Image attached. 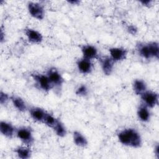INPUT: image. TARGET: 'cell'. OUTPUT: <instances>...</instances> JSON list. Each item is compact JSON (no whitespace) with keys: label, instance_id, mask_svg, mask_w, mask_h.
I'll list each match as a JSON object with an SVG mask.
<instances>
[{"label":"cell","instance_id":"obj_1","mask_svg":"<svg viewBox=\"0 0 159 159\" xmlns=\"http://www.w3.org/2000/svg\"><path fill=\"white\" fill-rule=\"evenodd\" d=\"M118 139L123 145L134 148H138L142 144L139 134L133 129H127L120 132L118 134Z\"/></svg>","mask_w":159,"mask_h":159},{"label":"cell","instance_id":"obj_2","mask_svg":"<svg viewBox=\"0 0 159 159\" xmlns=\"http://www.w3.org/2000/svg\"><path fill=\"white\" fill-rule=\"evenodd\" d=\"M138 51L140 55L146 59L153 57L158 58L159 56L158 43L152 42L148 44H140L138 47Z\"/></svg>","mask_w":159,"mask_h":159},{"label":"cell","instance_id":"obj_3","mask_svg":"<svg viewBox=\"0 0 159 159\" xmlns=\"http://www.w3.org/2000/svg\"><path fill=\"white\" fill-rule=\"evenodd\" d=\"M28 10L30 14L33 17L39 20L43 19L45 14L44 9L39 3L30 2L28 4Z\"/></svg>","mask_w":159,"mask_h":159},{"label":"cell","instance_id":"obj_4","mask_svg":"<svg viewBox=\"0 0 159 159\" xmlns=\"http://www.w3.org/2000/svg\"><path fill=\"white\" fill-rule=\"evenodd\" d=\"M16 135L17 137L26 145H30L33 142L34 139L32 132L27 127L19 128L16 132Z\"/></svg>","mask_w":159,"mask_h":159},{"label":"cell","instance_id":"obj_5","mask_svg":"<svg viewBox=\"0 0 159 159\" xmlns=\"http://www.w3.org/2000/svg\"><path fill=\"white\" fill-rule=\"evenodd\" d=\"M141 98L145 104L149 107H153L158 103V94L152 91H145L141 94Z\"/></svg>","mask_w":159,"mask_h":159},{"label":"cell","instance_id":"obj_6","mask_svg":"<svg viewBox=\"0 0 159 159\" xmlns=\"http://www.w3.org/2000/svg\"><path fill=\"white\" fill-rule=\"evenodd\" d=\"M33 78L39 87L43 91H48L52 88L53 85L47 76L43 75H34Z\"/></svg>","mask_w":159,"mask_h":159},{"label":"cell","instance_id":"obj_7","mask_svg":"<svg viewBox=\"0 0 159 159\" xmlns=\"http://www.w3.org/2000/svg\"><path fill=\"white\" fill-rule=\"evenodd\" d=\"M48 78L52 83L53 86H61L63 82V79L60 73L55 68L50 69L47 72Z\"/></svg>","mask_w":159,"mask_h":159},{"label":"cell","instance_id":"obj_8","mask_svg":"<svg viewBox=\"0 0 159 159\" xmlns=\"http://www.w3.org/2000/svg\"><path fill=\"white\" fill-rule=\"evenodd\" d=\"M111 58L114 61H120L124 60L127 55V51L122 48L114 47L109 49Z\"/></svg>","mask_w":159,"mask_h":159},{"label":"cell","instance_id":"obj_9","mask_svg":"<svg viewBox=\"0 0 159 159\" xmlns=\"http://www.w3.org/2000/svg\"><path fill=\"white\" fill-rule=\"evenodd\" d=\"M25 32L28 40L30 42L34 43H39L42 41L43 37L39 32L32 29H25Z\"/></svg>","mask_w":159,"mask_h":159},{"label":"cell","instance_id":"obj_10","mask_svg":"<svg viewBox=\"0 0 159 159\" xmlns=\"http://www.w3.org/2000/svg\"><path fill=\"white\" fill-rule=\"evenodd\" d=\"M0 131L4 136L8 138H11L14 134L15 129L11 123L6 121H1L0 122Z\"/></svg>","mask_w":159,"mask_h":159},{"label":"cell","instance_id":"obj_11","mask_svg":"<svg viewBox=\"0 0 159 159\" xmlns=\"http://www.w3.org/2000/svg\"><path fill=\"white\" fill-rule=\"evenodd\" d=\"M101 68L104 74L106 75H109L113 70L114 67V61L111 57H104L101 60Z\"/></svg>","mask_w":159,"mask_h":159},{"label":"cell","instance_id":"obj_12","mask_svg":"<svg viewBox=\"0 0 159 159\" xmlns=\"http://www.w3.org/2000/svg\"><path fill=\"white\" fill-rule=\"evenodd\" d=\"M82 53L84 57V58L91 60L96 58L98 54V50L96 48L91 45H84L81 48Z\"/></svg>","mask_w":159,"mask_h":159},{"label":"cell","instance_id":"obj_13","mask_svg":"<svg viewBox=\"0 0 159 159\" xmlns=\"http://www.w3.org/2000/svg\"><path fill=\"white\" fill-rule=\"evenodd\" d=\"M77 66L79 71L83 74L90 73L92 69V65L90 60L86 58L79 60L77 63Z\"/></svg>","mask_w":159,"mask_h":159},{"label":"cell","instance_id":"obj_14","mask_svg":"<svg viewBox=\"0 0 159 159\" xmlns=\"http://www.w3.org/2000/svg\"><path fill=\"white\" fill-rule=\"evenodd\" d=\"M46 113L44 110L39 107H33L30 110V114L32 118L39 122H43Z\"/></svg>","mask_w":159,"mask_h":159},{"label":"cell","instance_id":"obj_15","mask_svg":"<svg viewBox=\"0 0 159 159\" xmlns=\"http://www.w3.org/2000/svg\"><path fill=\"white\" fill-rule=\"evenodd\" d=\"M12 102L14 107L20 112H24L26 110L27 106L24 100L18 96H13L11 98Z\"/></svg>","mask_w":159,"mask_h":159},{"label":"cell","instance_id":"obj_16","mask_svg":"<svg viewBox=\"0 0 159 159\" xmlns=\"http://www.w3.org/2000/svg\"><path fill=\"white\" fill-rule=\"evenodd\" d=\"M134 90L136 94L141 95L147 89V86L145 83L141 80H136L134 82L133 84Z\"/></svg>","mask_w":159,"mask_h":159},{"label":"cell","instance_id":"obj_17","mask_svg":"<svg viewBox=\"0 0 159 159\" xmlns=\"http://www.w3.org/2000/svg\"><path fill=\"white\" fill-rule=\"evenodd\" d=\"M73 141L74 143L79 147H85L87 143V140L84 136L78 131L73 132Z\"/></svg>","mask_w":159,"mask_h":159},{"label":"cell","instance_id":"obj_18","mask_svg":"<svg viewBox=\"0 0 159 159\" xmlns=\"http://www.w3.org/2000/svg\"><path fill=\"white\" fill-rule=\"evenodd\" d=\"M19 158L22 159H27L31 156V150L26 147H19L15 150Z\"/></svg>","mask_w":159,"mask_h":159},{"label":"cell","instance_id":"obj_19","mask_svg":"<svg viewBox=\"0 0 159 159\" xmlns=\"http://www.w3.org/2000/svg\"><path fill=\"white\" fill-rule=\"evenodd\" d=\"M137 114L140 120L147 122L150 119V112L145 106H141L138 109Z\"/></svg>","mask_w":159,"mask_h":159},{"label":"cell","instance_id":"obj_20","mask_svg":"<svg viewBox=\"0 0 159 159\" xmlns=\"http://www.w3.org/2000/svg\"><path fill=\"white\" fill-rule=\"evenodd\" d=\"M53 128L56 134L59 137H64L66 134V130L65 126L58 120Z\"/></svg>","mask_w":159,"mask_h":159},{"label":"cell","instance_id":"obj_21","mask_svg":"<svg viewBox=\"0 0 159 159\" xmlns=\"http://www.w3.org/2000/svg\"><path fill=\"white\" fill-rule=\"evenodd\" d=\"M57 121L58 120L55 117H53L52 114L47 112L44 117L43 122L50 127H53Z\"/></svg>","mask_w":159,"mask_h":159},{"label":"cell","instance_id":"obj_22","mask_svg":"<svg viewBox=\"0 0 159 159\" xmlns=\"http://www.w3.org/2000/svg\"><path fill=\"white\" fill-rule=\"evenodd\" d=\"M76 94L78 96H84L88 94V89L86 86L81 85L78 87L76 91Z\"/></svg>","mask_w":159,"mask_h":159},{"label":"cell","instance_id":"obj_23","mask_svg":"<svg viewBox=\"0 0 159 159\" xmlns=\"http://www.w3.org/2000/svg\"><path fill=\"white\" fill-rule=\"evenodd\" d=\"M9 100V96L5 93L1 91L0 93V102L2 105L6 104Z\"/></svg>","mask_w":159,"mask_h":159},{"label":"cell","instance_id":"obj_24","mask_svg":"<svg viewBox=\"0 0 159 159\" xmlns=\"http://www.w3.org/2000/svg\"><path fill=\"white\" fill-rule=\"evenodd\" d=\"M127 30L130 34L135 35L137 32V29L134 25H130L128 27Z\"/></svg>","mask_w":159,"mask_h":159},{"label":"cell","instance_id":"obj_25","mask_svg":"<svg viewBox=\"0 0 159 159\" xmlns=\"http://www.w3.org/2000/svg\"><path fill=\"white\" fill-rule=\"evenodd\" d=\"M140 2L143 5V6H148L149 5H150V3L152 2L151 1H141Z\"/></svg>","mask_w":159,"mask_h":159},{"label":"cell","instance_id":"obj_26","mask_svg":"<svg viewBox=\"0 0 159 159\" xmlns=\"http://www.w3.org/2000/svg\"><path fill=\"white\" fill-rule=\"evenodd\" d=\"M158 148H159V147H158V145H157V146L155 147V155H157V158H158V153H159V152H158Z\"/></svg>","mask_w":159,"mask_h":159},{"label":"cell","instance_id":"obj_27","mask_svg":"<svg viewBox=\"0 0 159 159\" xmlns=\"http://www.w3.org/2000/svg\"><path fill=\"white\" fill-rule=\"evenodd\" d=\"M68 2L69 3H70V4H75V5H76V4H78L79 2H80V1H77V0H73V1H68Z\"/></svg>","mask_w":159,"mask_h":159},{"label":"cell","instance_id":"obj_28","mask_svg":"<svg viewBox=\"0 0 159 159\" xmlns=\"http://www.w3.org/2000/svg\"><path fill=\"white\" fill-rule=\"evenodd\" d=\"M4 40V34H3V32H2V29H1V42H2Z\"/></svg>","mask_w":159,"mask_h":159}]
</instances>
